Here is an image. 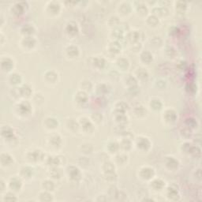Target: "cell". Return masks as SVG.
Segmentation results:
<instances>
[{"label":"cell","instance_id":"obj_1","mask_svg":"<svg viewBox=\"0 0 202 202\" xmlns=\"http://www.w3.org/2000/svg\"><path fill=\"white\" fill-rule=\"evenodd\" d=\"M141 175L142 176V178H144L145 179H149L153 175V170H152L150 168H145L144 170L141 171Z\"/></svg>","mask_w":202,"mask_h":202},{"label":"cell","instance_id":"obj_2","mask_svg":"<svg viewBox=\"0 0 202 202\" xmlns=\"http://www.w3.org/2000/svg\"><path fill=\"white\" fill-rule=\"evenodd\" d=\"M149 141L146 138H140V140L137 142V145L140 149H147L149 147Z\"/></svg>","mask_w":202,"mask_h":202},{"label":"cell","instance_id":"obj_3","mask_svg":"<svg viewBox=\"0 0 202 202\" xmlns=\"http://www.w3.org/2000/svg\"><path fill=\"white\" fill-rule=\"evenodd\" d=\"M13 66L12 62L10 59L9 58H4L2 60V67L5 70H9Z\"/></svg>","mask_w":202,"mask_h":202},{"label":"cell","instance_id":"obj_4","mask_svg":"<svg viewBox=\"0 0 202 202\" xmlns=\"http://www.w3.org/2000/svg\"><path fill=\"white\" fill-rule=\"evenodd\" d=\"M19 110L22 114H26L30 111V106L28 103H22L19 106Z\"/></svg>","mask_w":202,"mask_h":202},{"label":"cell","instance_id":"obj_5","mask_svg":"<svg viewBox=\"0 0 202 202\" xmlns=\"http://www.w3.org/2000/svg\"><path fill=\"white\" fill-rule=\"evenodd\" d=\"M165 118L167 119V121L168 122H173L176 119V115L175 113L173 111H167L165 114Z\"/></svg>","mask_w":202,"mask_h":202},{"label":"cell","instance_id":"obj_6","mask_svg":"<svg viewBox=\"0 0 202 202\" xmlns=\"http://www.w3.org/2000/svg\"><path fill=\"white\" fill-rule=\"evenodd\" d=\"M22 2H20V3H17L16 5L13 6V8L12 9L13 13H16V14H19V13H21L24 10V7L23 6L21 5Z\"/></svg>","mask_w":202,"mask_h":202},{"label":"cell","instance_id":"obj_7","mask_svg":"<svg viewBox=\"0 0 202 202\" xmlns=\"http://www.w3.org/2000/svg\"><path fill=\"white\" fill-rule=\"evenodd\" d=\"M69 174L70 175L71 178L73 179H76L77 177H79L80 174H79V171L77 168L75 167H70L69 168Z\"/></svg>","mask_w":202,"mask_h":202},{"label":"cell","instance_id":"obj_8","mask_svg":"<svg viewBox=\"0 0 202 202\" xmlns=\"http://www.w3.org/2000/svg\"><path fill=\"white\" fill-rule=\"evenodd\" d=\"M141 59L145 62H150L152 60V56L149 52H143V54L141 55Z\"/></svg>","mask_w":202,"mask_h":202},{"label":"cell","instance_id":"obj_9","mask_svg":"<svg viewBox=\"0 0 202 202\" xmlns=\"http://www.w3.org/2000/svg\"><path fill=\"white\" fill-rule=\"evenodd\" d=\"M67 32H69V33H70V34H72V35H74V34H76L77 32V26L74 24H72V23H70V24H69L68 25H67Z\"/></svg>","mask_w":202,"mask_h":202},{"label":"cell","instance_id":"obj_10","mask_svg":"<svg viewBox=\"0 0 202 202\" xmlns=\"http://www.w3.org/2000/svg\"><path fill=\"white\" fill-rule=\"evenodd\" d=\"M77 102L84 103L87 100V96L85 92H80L77 94Z\"/></svg>","mask_w":202,"mask_h":202},{"label":"cell","instance_id":"obj_11","mask_svg":"<svg viewBox=\"0 0 202 202\" xmlns=\"http://www.w3.org/2000/svg\"><path fill=\"white\" fill-rule=\"evenodd\" d=\"M137 73L138 77L142 79V80H145L148 77V73L144 69H138Z\"/></svg>","mask_w":202,"mask_h":202},{"label":"cell","instance_id":"obj_12","mask_svg":"<svg viewBox=\"0 0 202 202\" xmlns=\"http://www.w3.org/2000/svg\"><path fill=\"white\" fill-rule=\"evenodd\" d=\"M2 135H4L7 138H10L13 136V134L12 130L9 128H6V127L3 128L2 130Z\"/></svg>","mask_w":202,"mask_h":202},{"label":"cell","instance_id":"obj_13","mask_svg":"<svg viewBox=\"0 0 202 202\" xmlns=\"http://www.w3.org/2000/svg\"><path fill=\"white\" fill-rule=\"evenodd\" d=\"M93 63H94L95 66H96L98 67H102L104 65L105 62H104V59L103 58L97 57V58H94V62Z\"/></svg>","mask_w":202,"mask_h":202},{"label":"cell","instance_id":"obj_14","mask_svg":"<svg viewBox=\"0 0 202 202\" xmlns=\"http://www.w3.org/2000/svg\"><path fill=\"white\" fill-rule=\"evenodd\" d=\"M67 52H68V55H70V56H75L77 55L78 53V50L76 47H73V46H71L70 47H68L67 49Z\"/></svg>","mask_w":202,"mask_h":202},{"label":"cell","instance_id":"obj_15","mask_svg":"<svg viewBox=\"0 0 202 202\" xmlns=\"http://www.w3.org/2000/svg\"><path fill=\"white\" fill-rule=\"evenodd\" d=\"M120 44L119 43H111L110 45V50L112 52H119V51L120 50Z\"/></svg>","mask_w":202,"mask_h":202},{"label":"cell","instance_id":"obj_16","mask_svg":"<svg viewBox=\"0 0 202 202\" xmlns=\"http://www.w3.org/2000/svg\"><path fill=\"white\" fill-rule=\"evenodd\" d=\"M139 38H140V35L137 32H131L129 35V40H130L131 41H137Z\"/></svg>","mask_w":202,"mask_h":202},{"label":"cell","instance_id":"obj_17","mask_svg":"<svg viewBox=\"0 0 202 202\" xmlns=\"http://www.w3.org/2000/svg\"><path fill=\"white\" fill-rule=\"evenodd\" d=\"M21 92L24 96H29L31 93V89L28 85H24L21 88Z\"/></svg>","mask_w":202,"mask_h":202},{"label":"cell","instance_id":"obj_18","mask_svg":"<svg viewBox=\"0 0 202 202\" xmlns=\"http://www.w3.org/2000/svg\"><path fill=\"white\" fill-rule=\"evenodd\" d=\"M20 186H21V182L15 179L10 183V187L12 189H14L15 190H17L20 188Z\"/></svg>","mask_w":202,"mask_h":202},{"label":"cell","instance_id":"obj_19","mask_svg":"<svg viewBox=\"0 0 202 202\" xmlns=\"http://www.w3.org/2000/svg\"><path fill=\"white\" fill-rule=\"evenodd\" d=\"M161 103L160 102V100H152L151 102V107L155 109V110H159L161 108Z\"/></svg>","mask_w":202,"mask_h":202},{"label":"cell","instance_id":"obj_20","mask_svg":"<svg viewBox=\"0 0 202 202\" xmlns=\"http://www.w3.org/2000/svg\"><path fill=\"white\" fill-rule=\"evenodd\" d=\"M34 43H35L34 40H33L32 38H31V37H27V38H25L24 40V45H25V46H28V47H32V46H33Z\"/></svg>","mask_w":202,"mask_h":202},{"label":"cell","instance_id":"obj_21","mask_svg":"<svg viewBox=\"0 0 202 202\" xmlns=\"http://www.w3.org/2000/svg\"><path fill=\"white\" fill-rule=\"evenodd\" d=\"M164 186V183L160 180H155L153 183H152V186L157 190V189H161Z\"/></svg>","mask_w":202,"mask_h":202},{"label":"cell","instance_id":"obj_22","mask_svg":"<svg viewBox=\"0 0 202 202\" xmlns=\"http://www.w3.org/2000/svg\"><path fill=\"white\" fill-rule=\"evenodd\" d=\"M118 65H119V67L124 69V66H125V68L127 67V66H128V62H127V60H126L125 58H120V59H119V61H118Z\"/></svg>","mask_w":202,"mask_h":202},{"label":"cell","instance_id":"obj_23","mask_svg":"<svg viewBox=\"0 0 202 202\" xmlns=\"http://www.w3.org/2000/svg\"><path fill=\"white\" fill-rule=\"evenodd\" d=\"M43 186L44 188L47 190H52L53 188H54V184L52 182H50V181H46L45 183H43Z\"/></svg>","mask_w":202,"mask_h":202},{"label":"cell","instance_id":"obj_24","mask_svg":"<svg viewBox=\"0 0 202 202\" xmlns=\"http://www.w3.org/2000/svg\"><path fill=\"white\" fill-rule=\"evenodd\" d=\"M148 22H149L150 24L156 25V24H157V23H158V19H157L155 16H150V17L148 18Z\"/></svg>","mask_w":202,"mask_h":202},{"label":"cell","instance_id":"obj_25","mask_svg":"<svg viewBox=\"0 0 202 202\" xmlns=\"http://www.w3.org/2000/svg\"><path fill=\"white\" fill-rule=\"evenodd\" d=\"M21 78H20V76L17 75V74H12L11 77H10V81L13 84H17L20 81Z\"/></svg>","mask_w":202,"mask_h":202},{"label":"cell","instance_id":"obj_26","mask_svg":"<svg viewBox=\"0 0 202 202\" xmlns=\"http://www.w3.org/2000/svg\"><path fill=\"white\" fill-rule=\"evenodd\" d=\"M26 31L25 32L26 33H28V34H30V33H32V31H33V28L32 27V26H30L29 24H27V25H25L24 28H23V31Z\"/></svg>","mask_w":202,"mask_h":202},{"label":"cell","instance_id":"obj_27","mask_svg":"<svg viewBox=\"0 0 202 202\" xmlns=\"http://www.w3.org/2000/svg\"><path fill=\"white\" fill-rule=\"evenodd\" d=\"M137 9H138V11H139L140 13H146V12H147V8H146V6H144V5H139Z\"/></svg>","mask_w":202,"mask_h":202},{"label":"cell","instance_id":"obj_28","mask_svg":"<svg viewBox=\"0 0 202 202\" xmlns=\"http://www.w3.org/2000/svg\"><path fill=\"white\" fill-rule=\"evenodd\" d=\"M54 3H52V4H51L50 6H49V9H51V12H53L54 10V9H55V10L56 11V12H58V9H59V6H58V4H56V3H55V5H53Z\"/></svg>","mask_w":202,"mask_h":202},{"label":"cell","instance_id":"obj_29","mask_svg":"<svg viewBox=\"0 0 202 202\" xmlns=\"http://www.w3.org/2000/svg\"><path fill=\"white\" fill-rule=\"evenodd\" d=\"M51 142L55 141L54 145H58V143L60 142V138H59L58 136H55V137H53L51 138Z\"/></svg>","mask_w":202,"mask_h":202},{"label":"cell","instance_id":"obj_30","mask_svg":"<svg viewBox=\"0 0 202 202\" xmlns=\"http://www.w3.org/2000/svg\"><path fill=\"white\" fill-rule=\"evenodd\" d=\"M122 148H124V149H126H126H127V146H128V147L130 146V141H129L128 140H125V141H122Z\"/></svg>","mask_w":202,"mask_h":202}]
</instances>
